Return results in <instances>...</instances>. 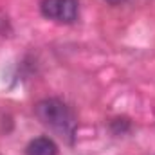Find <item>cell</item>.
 I'll use <instances>...</instances> for the list:
<instances>
[{"instance_id": "6da1fadb", "label": "cell", "mask_w": 155, "mask_h": 155, "mask_svg": "<svg viewBox=\"0 0 155 155\" xmlns=\"http://www.w3.org/2000/svg\"><path fill=\"white\" fill-rule=\"evenodd\" d=\"M35 112H36V117L41 121V124L56 132L61 139H67L69 143H72L74 132H76V117L61 99H56V97L43 99L36 105Z\"/></svg>"}, {"instance_id": "7a4b0ae2", "label": "cell", "mask_w": 155, "mask_h": 155, "mask_svg": "<svg viewBox=\"0 0 155 155\" xmlns=\"http://www.w3.org/2000/svg\"><path fill=\"white\" fill-rule=\"evenodd\" d=\"M40 11L49 20L72 24L78 18V0H41Z\"/></svg>"}, {"instance_id": "3957f363", "label": "cell", "mask_w": 155, "mask_h": 155, "mask_svg": "<svg viewBox=\"0 0 155 155\" xmlns=\"http://www.w3.org/2000/svg\"><path fill=\"white\" fill-rule=\"evenodd\" d=\"M56 153H58V146L49 137H36L25 148V155H56Z\"/></svg>"}, {"instance_id": "277c9868", "label": "cell", "mask_w": 155, "mask_h": 155, "mask_svg": "<svg viewBox=\"0 0 155 155\" xmlns=\"http://www.w3.org/2000/svg\"><path fill=\"white\" fill-rule=\"evenodd\" d=\"M107 2H110V4H119V2H123V0H107Z\"/></svg>"}]
</instances>
